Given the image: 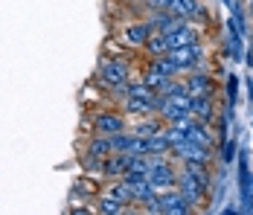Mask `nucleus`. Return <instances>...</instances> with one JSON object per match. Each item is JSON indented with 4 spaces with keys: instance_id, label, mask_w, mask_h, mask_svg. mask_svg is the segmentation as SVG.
<instances>
[{
    "instance_id": "nucleus-1",
    "label": "nucleus",
    "mask_w": 253,
    "mask_h": 215,
    "mask_svg": "<svg viewBox=\"0 0 253 215\" xmlns=\"http://www.w3.org/2000/svg\"><path fill=\"white\" fill-rule=\"evenodd\" d=\"M149 183H152V189L160 195V192H169L175 189L177 183V172L175 166L169 163V160H163V154H154V160H149Z\"/></svg>"
},
{
    "instance_id": "nucleus-2",
    "label": "nucleus",
    "mask_w": 253,
    "mask_h": 215,
    "mask_svg": "<svg viewBox=\"0 0 253 215\" xmlns=\"http://www.w3.org/2000/svg\"><path fill=\"white\" fill-rule=\"evenodd\" d=\"M99 79L108 87H126L128 79H131V70L123 58H105L99 64Z\"/></svg>"
},
{
    "instance_id": "nucleus-3",
    "label": "nucleus",
    "mask_w": 253,
    "mask_h": 215,
    "mask_svg": "<svg viewBox=\"0 0 253 215\" xmlns=\"http://www.w3.org/2000/svg\"><path fill=\"white\" fill-rule=\"evenodd\" d=\"M157 210H160V215H189L192 213V204L177 189H169V192L157 195Z\"/></svg>"
},
{
    "instance_id": "nucleus-4",
    "label": "nucleus",
    "mask_w": 253,
    "mask_h": 215,
    "mask_svg": "<svg viewBox=\"0 0 253 215\" xmlns=\"http://www.w3.org/2000/svg\"><path fill=\"white\" fill-rule=\"evenodd\" d=\"M126 131V117L117 114V111H99L93 117V134H102V137H114Z\"/></svg>"
},
{
    "instance_id": "nucleus-5",
    "label": "nucleus",
    "mask_w": 253,
    "mask_h": 215,
    "mask_svg": "<svg viewBox=\"0 0 253 215\" xmlns=\"http://www.w3.org/2000/svg\"><path fill=\"white\" fill-rule=\"evenodd\" d=\"M166 55L177 64V70L180 73H192L195 67H198V61H201V47H198V44H186V47L169 49Z\"/></svg>"
},
{
    "instance_id": "nucleus-6",
    "label": "nucleus",
    "mask_w": 253,
    "mask_h": 215,
    "mask_svg": "<svg viewBox=\"0 0 253 215\" xmlns=\"http://www.w3.org/2000/svg\"><path fill=\"white\" fill-rule=\"evenodd\" d=\"M175 189L180 192V195H183V198H186L189 204H198V201H201L204 195H207V183H201V180H198L195 174H189V172L183 169V172L177 174Z\"/></svg>"
},
{
    "instance_id": "nucleus-7",
    "label": "nucleus",
    "mask_w": 253,
    "mask_h": 215,
    "mask_svg": "<svg viewBox=\"0 0 253 215\" xmlns=\"http://www.w3.org/2000/svg\"><path fill=\"white\" fill-rule=\"evenodd\" d=\"M166 12L169 15H175V18H180V21H201L204 9L198 0H172L169 6H166Z\"/></svg>"
},
{
    "instance_id": "nucleus-8",
    "label": "nucleus",
    "mask_w": 253,
    "mask_h": 215,
    "mask_svg": "<svg viewBox=\"0 0 253 215\" xmlns=\"http://www.w3.org/2000/svg\"><path fill=\"white\" fill-rule=\"evenodd\" d=\"M166 41H169V49L186 47V44H198V32H195V26L189 24V21H183L175 32H169V35H166Z\"/></svg>"
},
{
    "instance_id": "nucleus-9",
    "label": "nucleus",
    "mask_w": 253,
    "mask_h": 215,
    "mask_svg": "<svg viewBox=\"0 0 253 215\" xmlns=\"http://www.w3.org/2000/svg\"><path fill=\"white\" fill-rule=\"evenodd\" d=\"M154 29L149 26V21H140V24H128L123 29V41L131 44V47H143L146 41H149V35H152Z\"/></svg>"
},
{
    "instance_id": "nucleus-10",
    "label": "nucleus",
    "mask_w": 253,
    "mask_h": 215,
    "mask_svg": "<svg viewBox=\"0 0 253 215\" xmlns=\"http://www.w3.org/2000/svg\"><path fill=\"white\" fill-rule=\"evenodd\" d=\"M108 154H114V148H111V137H102V134H93L87 145H84V157L87 160H105Z\"/></svg>"
},
{
    "instance_id": "nucleus-11",
    "label": "nucleus",
    "mask_w": 253,
    "mask_h": 215,
    "mask_svg": "<svg viewBox=\"0 0 253 215\" xmlns=\"http://www.w3.org/2000/svg\"><path fill=\"white\" fill-rule=\"evenodd\" d=\"M186 93L189 96H207L212 93V79L207 76V73H189L186 76Z\"/></svg>"
},
{
    "instance_id": "nucleus-12",
    "label": "nucleus",
    "mask_w": 253,
    "mask_h": 215,
    "mask_svg": "<svg viewBox=\"0 0 253 215\" xmlns=\"http://www.w3.org/2000/svg\"><path fill=\"white\" fill-rule=\"evenodd\" d=\"M157 111V99H137V96H126V114H134V117H146Z\"/></svg>"
},
{
    "instance_id": "nucleus-13",
    "label": "nucleus",
    "mask_w": 253,
    "mask_h": 215,
    "mask_svg": "<svg viewBox=\"0 0 253 215\" xmlns=\"http://www.w3.org/2000/svg\"><path fill=\"white\" fill-rule=\"evenodd\" d=\"M189 114H192L198 122H207V120H210V117H212V99H210V93H207V96H192Z\"/></svg>"
},
{
    "instance_id": "nucleus-14",
    "label": "nucleus",
    "mask_w": 253,
    "mask_h": 215,
    "mask_svg": "<svg viewBox=\"0 0 253 215\" xmlns=\"http://www.w3.org/2000/svg\"><path fill=\"white\" fill-rule=\"evenodd\" d=\"M108 195H111L114 201H120V204H123L126 210H128V204H134V189L128 186L123 177H120V180H114V183L108 186Z\"/></svg>"
},
{
    "instance_id": "nucleus-15",
    "label": "nucleus",
    "mask_w": 253,
    "mask_h": 215,
    "mask_svg": "<svg viewBox=\"0 0 253 215\" xmlns=\"http://www.w3.org/2000/svg\"><path fill=\"white\" fill-rule=\"evenodd\" d=\"M143 47H146V52L154 58V55H166V52H169V41H166V35H163V32H152V35H149V41H146Z\"/></svg>"
},
{
    "instance_id": "nucleus-16",
    "label": "nucleus",
    "mask_w": 253,
    "mask_h": 215,
    "mask_svg": "<svg viewBox=\"0 0 253 215\" xmlns=\"http://www.w3.org/2000/svg\"><path fill=\"white\" fill-rule=\"evenodd\" d=\"M152 70L163 73V76H169V79H177V76H183V73L177 70V64L169 58V55H154L152 58Z\"/></svg>"
},
{
    "instance_id": "nucleus-17",
    "label": "nucleus",
    "mask_w": 253,
    "mask_h": 215,
    "mask_svg": "<svg viewBox=\"0 0 253 215\" xmlns=\"http://www.w3.org/2000/svg\"><path fill=\"white\" fill-rule=\"evenodd\" d=\"M154 154H169V143H166V137L160 131L146 137V157H154Z\"/></svg>"
},
{
    "instance_id": "nucleus-18",
    "label": "nucleus",
    "mask_w": 253,
    "mask_h": 215,
    "mask_svg": "<svg viewBox=\"0 0 253 215\" xmlns=\"http://www.w3.org/2000/svg\"><path fill=\"white\" fill-rule=\"evenodd\" d=\"M186 137H189L192 143H198V145H207V148H210V143H212V137L207 134V125H204V122H198V120L192 122V128L186 131Z\"/></svg>"
},
{
    "instance_id": "nucleus-19",
    "label": "nucleus",
    "mask_w": 253,
    "mask_h": 215,
    "mask_svg": "<svg viewBox=\"0 0 253 215\" xmlns=\"http://www.w3.org/2000/svg\"><path fill=\"white\" fill-rule=\"evenodd\" d=\"M166 82H169V76H163V73H157V70H146V76H143V85H149L154 93H163V87H166Z\"/></svg>"
},
{
    "instance_id": "nucleus-20",
    "label": "nucleus",
    "mask_w": 253,
    "mask_h": 215,
    "mask_svg": "<svg viewBox=\"0 0 253 215\" xmlns=\"http://www.w3.org/2000/svg\"><path fill=\"white\" fill-rule=\"evenodd\" d=\"M96 210H99V213H105V215H123V213H126V207H123L120 201H114L111 195H105V198H99V201H96Z\"/></svg>"
},
{
    "instance_id": "nucleus-21",
    "label": "nucleus",
    "mask_w": 253,
    "mask_h": 215,
    "mask_svg": "<svg viewBox=\"0 0 253 215\" xmlns=\"http://www.w3.org/2000/svg\"><path fill=\"white\" fill-rule=\"evenodd\" d=\"M126 96H137V99H157L160 93H154L149 85H126Z\"/></svg>"
},
{
    "instance_id": "nucleus-22",
    "label": "nucleus",
    "mask_w": 253,
    "mask_h": 215,
    "mask_svg": "<svg viewBox=\"0 0 253 215\" xmlns=\"http://www.w3.org/2000/svg\"><path fill=\"white\" fill-rule=\"evenodd\" d=\"M160 131V125L154 120H146V122H140L137 128H134V134H140V137H152V134H157Z\"/></svg>"
},
{
    "instance_id": "nucleus-23",
    "label": "nucleus",
    "mask_w": 253,
    "mask_h": 215,
    "mask_svg": "<svg viewBox=\"0 0 253 215\" xmlns=\"http://www.w3.org/2000/svg\"><path fill=\"white\" fill-rule=\"evenodd\" d=\"M169 3H172V0H146V6H149L152 12H163Z\"/></svg>"
},
{
    "instance_id": "nucleus-24",
    "label": "nucleus",
    "mask_w": 253,
    "mask_h": 215,
    "mask_svg": "<svg viewBox=\"0 0 253 215\" xmlns=\"http://www.w3.org/2000/svg\"><path fill=\"white\" fill-rule=\"evenodd\" d=\"M236 90H239V79H236V76H230V82H227V96H230V99H236Z\"/></svg>"
},
{
    "instance_id": "nucleus-25",
    "label": "nucleus",
    "mask_w": 253,
    "mask_h": 215,
    "mask_svg": "<svg viewBox=\"0 0 253 215\" xmlns=\"http://www.w3.org/2000/svg\"><path fill=\"white\" fill-rule=\"evenodd\" d=\"M248 9H251V15H253V0H248Z\"/></svg>"
}]
</instances>
